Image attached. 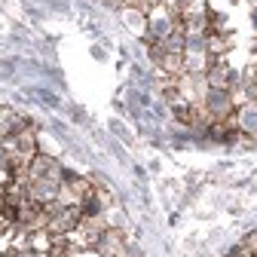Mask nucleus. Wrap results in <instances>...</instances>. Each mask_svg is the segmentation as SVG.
Listing matches in <instances>:
<instances>
[{
    "label": "nucleus",
    "mask_w": 257,
    "mask_h": 257,
    "mask_svg": "<svg viewBox=\"0 0 257 257\" xmlns=\"http://www.w3.org/2000/svg\"><path fill=\"white\" fill-rule=\"evenodd\" d=\"M175 28H178V19H175L166 7H156V10L147 16V25H144V31H141V43H144V46H147V43H163Z\"/></svg>",
    "instance_id": "1"
},
{
    "label": "nucleus",
    "mask_w": 257,
    "mask_h": 257,
    "mask_svg": "<svg viewBox=\"0 0 257 257\" xmlns=\"http://www.w3.org/2000/svg\"><path fill=\"white\" fill-rule=\"evenodd\" d=\"M199 104L211 116V122H220V119H230L236 113V95L230 89H205Z\"/></svg>",
    "instance_id": "2"
},
{
    "label": "nucleus",
    "mask_w": 257,
    "mask_h": 257,
    "mask_svg": "<svg viewBox=\"0 0 257 257\" xmlns=\"http://www.w3.org/2000/svg\"><path fill=\"white\" fill-rule=\"evenodd\" d=\"M61 193V181L55 178H37V181H28V199L37 202V205H49L58 199Z\"/></svg>",
    "instance_id": "3"
},
{
    "label": "nucleus",
    "mask_w": 257,
    "mask_h": 257,
    "mask_svg": "<svg viewBox=\"0 0 257 257\" xmlns=\"http://www.w3.org/2000/svg\"><path fill=\"white\" fill-rule=\"evenodd\" d=\"M122 248H125V236H122V230L119 227H107L104 233H101V239L95 242V254L98 257H116V254H122Z\"/></svg>",
    "instance_id": "4"
},
{
    "label": "nucleus",
    "mask_w": 257,
    "mask_h": 257,
    "mask_svg": "<svg viewBox=\"0 0 257 257\" xmlns=\"http://www.w3.org/2000/svg\"><path fill=\"white\" fill-rule=\"evenodd\" d=\"M233 122H236V128H239L242 135L257 138V101H242V104H236Z\"/></svg>",
    "instance_id": "5"
},
{
    "label": "nucleus",
    "mask_w": 257,
    "mask_h": 257,
    "mask_svg": "<svg viewBox=\"0 0 257 257\" xmlns=\"http://www.w3.org/2000/svg\"><path fill=\"white\" fill-rule=\"evenodd\" d=\"M184 43H187V34L181 28H175L172 34L163 40V46H166V52H172V55H184Z\"/></svg>",
    "instance_id": "6"
},
{
    "label": "nucleus",
    "mask_w": 257,
    "mask_h": 257,
    "mask_svg": "<svg viewBox=\"0 0 257 257\" xmlns=\"http://www.w3.org/2000/svg\"><path fill=\"white\" fill-rule=\"evenodd\" d=\"M10 163H13V153L7 150L4 141H0V172H10Z\"/></svg>",
    "instance_id": "7"
},
{
    "label": "nucleus",
    "mask_w": 257,
    "mask_h": 257,
    "mask_svg": "<svg viewBox=\"0 0 257 257\" xmlns=\"http://www.w3.org/2000/svg\"><path fill=\"white\" fill-rule=\"evenodd\" d=\"M227 257H257V254H251V251H248V248L239 242L236 248H230V251H227Z\"/></svg>",
    "instance_id": "8"
},
{
    "label": "nucleus",
    "mask_w": 257,
    "mask_h": 257,
    "mask_svg": "<svg viewBox=\"0 0 257 257\" xmlns=\"http://www.w3.org/2000/svg\"><path fill=\"white\" fill-rule=\"evenodd\" d=\"M242 245H245L251 254H257V230H254V233H248V236L242 239Z\"/></svg>",
    "instance_id": "9"
},
{
    "label": "nucleus",
    "mask_w": 257,
    "mask_h": 257,
    "mask_svg": "<svg viewBox=\"0 0 257 257\" xmlns=\"http://www.w3.org/2000/svg\"><path fill=\"white\" fill-rule=\"evenodd\" d=\"M37 98H40V101H46V104H58V98H55L52 92H46V89H40V92H37Z\"/></svg>",
    "instance_id": "10"
},
{
    "label": "nucleus",
    "mask_w": 257,
    "mask_h": 257,
    "mask_svg": "<svg viewBox=\"0 0 257 257\" xmlns=\"http://www.w3.org/2000/svg\"><path fill=\"white\" fill-rule=\"evenodd\" d=\"M7 113H10V110H0V138L7 135Z\"/></svg>",
    "instance_id": "11"
},
{
    "label": "nucleus",
    "mask_w": 257,
    "mask_h": 257,
    "mask_svg": "<svg viewBox=\"0 0 257 257\" xmlns=\"http://www.w3.org/2000/svg\"><path fill=\"white\" fill-rule=\"evenodd\" d=\"M251 25H254V31H257V7L251 10Z\"/></svg>",
    "instance_id": "12"
},
{
    "label": "nucleus",
    "mask_w": 257,
    "mask_h": 257,
    "mask_svg": "<svg viewBox=\"0 0 257 257\" xmlns=\"http://www.w3.org/2000/svg\"><path fill=\"white\" fill-rule=\"evenodd\" d=\"M254 101H257V92H254Z\"/></svg>",
    "instance_id": "13"
},
{
    "label": "nucleus",
    "mask_w": 257,
    "mask_h": 257,
    "mask_svg": "<svg viewBox=\"0 0 257 257\" xmlns=\"http://www.w3.org/2000/svg\"><path fill=\"white\" fill-rule=\"evenodd\" d=\"M233 4H236V0H233Z\"/></svg>",
    "instance_id": "14"
}]
</instances>
